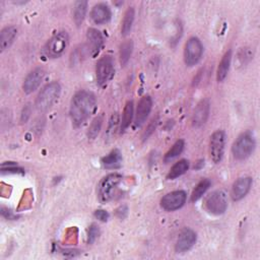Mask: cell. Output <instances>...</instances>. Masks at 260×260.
Wrapping results in <instances>:
<instances>
[{"mask_svg":"<svg viewBox=\"0 0 260 260\" xmlns=\"http://www.w3.org/2000/svg\"><path fill=\"white\" fill-rule=\"evenodd\" d=\"M96 109L95 95L88 90L81 89L74 93L69 107V116L74 127L84 124Z\"/></svg>","mask_w":260,"mask_h":260,"instance_id":"obj_1","label":"cell"},{"mask_svg":"<svg viewBox=\"0 0 260 260\" xmlns=\"http://www.w3.org/2000/svg\"><path fill=\"white\" fill-rule=\"evenodd\" d=\"M256 147V139L252 131L247 130L241 133L234 141L232 146V153L238 160L248 158Z\"/></svg>","mask_w":260,"mask_h":260,"instance_id":"obj_2","label":"cell"},{"mask_svg":"<svg viewBox=\"0 0 260 260\" xmlns=\"http://www.w3.org/2000/svg\"><path fill=\"white\" fill-rule=\"evenodd\" d=\"M61 93V86L58 81H52L46 84L39 92L35 106L38 111L46 112L50 110L57 102Z\"/></svg>","mask_w":260,"mask_h":260,"instance_id":"obj_3","label":"cell"},{"mask_svg":"<svg viewBox=\"0 0 260 260\" xmlns=\"http://www.w3.org/2000/svg\"><path fill=\"white\" fill-rule=\"evenodd\" d=\"M122 179L120 174L111 173L100 181L98 186V196L102 203H107L115 198Z\"/></svg>","mask_w":260,"mask_h":260,"instance_id":"obj_4","label":"cell"},{"mask_svg":"<svg viewBox=\"0 0 260 260\" xmlns=\"http://www.w3.org/2000/svg\"><path fill=\"white\" fill-rule=\"evenodd\" d=\"M69 43L67 31L61 30L52 36L44 46V54L50 59L59 58L65 52Z\"/></svg>","mask_w":260,"mask_h":260,"instance_id":"obj_5","label":"cell"},{"mask_svg":"<svg viewBox=\"0 0 260 260\" xmlns=\"http://www.w3.org/2000/svg\"><path fill=\"white\" fill-rule=\"evenodd\" d=\"M115 74V63L114 59L110 55H105L101 57L95 65V78L96 83L104 87L106 86L114 77Z\"/></svg>","mask_w":260,"mask_h":260,"instance_id":"obj_6","label":"cell"},{"mask_svg":"<svg viewBox=\"0 0 260 260\" xmlns=\"http://www.w3.org/2000/svg\"><path fill=\"white\" fill-rule=\"evenodd\" d=\"M205 209L214 215H220L228 208V195L223 190H215L211 192L205 199Z\"/></svg>","mask_w":260,"mask_h":260,"instance_id":"obj_7","label":"cell"},{"mask_svg":"<svg viewBox=\"0 0 260 260\" xmlns=\"http://www.w3.org/2000/svg\"><path fill=\"white\" fill-rule=\"evenodd\" d=\"M226 135L223 130L214 131L209 139V156L214 164H219L224 154Z\"/></svg>","mask_w":260,"mask_h":260,"instance_id":"obj_8","label":"cell"},{"mask_svg":"<svg viewBox=\"0 0 260 260\" xmlns=\"http://www.w3.org/2000/svg\"><path fill=\"white\" fill-rule=\"evenodd\" d=\"M203 45L196 37H191L184 47V61L187 66L196 65L202 58Z\"/></svg>","mask_w":260,"mask_h":260,"instance_id":"obj_9","label":"cell"},{"mask_svg":"<svg viewBox=\"0 0 260 260\" xmlns=\"http://www.w3.org/2000/svg\"><path fill=\"white\" fill-rule=\"evenodd\" d=\"M187 199V194L183 190H176L167 193L160 199V206L167 211H175L180 209Z\"/></svg>","mask_w":260,"mask_h":260,"instance_id":"obj_10","label":"cell"},{"mask_svg":"<svg viewBox=\"0 0 260 260\" xmlns=\"http://www.w3.org/2000/svg\"><path fill=\"white\" fill-rule=\"evenodd\" d=\"M104 46V37L102 32L93 27L87 29L86 32V46L85 49L87 50L88 54L91 57H95L99 55L100 51Z\"/></svg>","mask_w":260,"mask_h":260,"instance_id":"obj_11","label":"cell"},{"mask_svg":"<svg viewBox=\"0 0 260 260\" xmlns=\"http://www.w3.org/2000/svg\"><path fill=\"white\" fill-rule=\"evenodd\" d=\"M196 240H197V236L193 230L189 228L183 229L177 239V242L175 245V251L177 253H184L189 251L195 245Z\"/></svg>","mask_w":260,"mask_h":260,"instance_id":"obj_12","label":"cell"},{"mask_svg":"<svg viewBox=\"0 0 260 260\" xmlns=\"http://www.w3.org/2000/svg\"><path fill=\"white\" fill-rule=\"evenodd\" d=\"M45 75H46V71L41 67H37L34 70H31L23 80V84H22L23 91L28 94L34 92L36 89H38L41 83L43 82Z\"/></svg>","mask_w":260,"mask_h":260,"instance_id":"obj_13","label":"cell"},{"mask_svg":"<svg viewBox=\"0 0 260 260\" xmlns=\"http://www.w3.org/2000/svg\"><path fill=\"white\" fill-rule=\"evenodd\" d=\"M152 109V100L149 95L142 96L136 108L135 112V118H134V127H140L143 125V123L146 121L148 115L150 114V111Z\"/></svg>","mask_w":260,"mask_h":260,"instance_id":"obj_14","label":"cell"},{"mask_svg":"<svg viewBox=\"0 0 260 260\" xmlns=\"http://www.w3.org/2000/svg\"><path fill=\"white\" fill-rule=\"evenodd\" d=\"M209 112H210V105L208 100L206 99L201 100L193 111L192 119H191L192 125L196 128L204 125L208 119Z\"/></svg>","mask_w":260,"mask_h":260,"instance_id":"obj_15","label":"cell"},{"mask_svg":"<svg viewBox=\"0 0 260 260\" xmlns=\"http://www.w3.org/2000/svg\"><path fill=\"white\" fill-rule=\"evenodd\" d=\"M253 184L251 177H241L235 181L232 187L231 196L234 201H239L243 199L250 191Z\"/></svg>","mask_w":260,"mask_h":260,"instance_id":"obj_16","label":"cell"},{"mask_svg":"<svg viewBox=\"0 0 260 260\" xmlns=\"http://www.w3.org/2000/svg\"><path fill=\"white\" fill-rule=\"evenodd\" d=\"M112 17V12L108 4L98 3L95 4L90 11V18L95 24H104L110 21Z\"/></svg>","mask_w":260,"mask_h":260,"instance_id":"obj_17","label":"cell"},{"mask_svg":"<svg viewBox=\"0 0 260 260\" xmlns=\"http://www.w3.org/2000/svg\"><path fill=\"white\" fill-rule=\"evenodd\" d=\"M122 153L119 149L115 148L110 153L102 157L101 164L107 170H117L122 166Z\"/></svg>","mask_w":260,"mask_h":260,"instance_id":"obj_18","label":"cell"},{"mask_svg":"<svg viewBox=\"0 0 260 260\" xmlns=\"http://www.w3.org/2000/svg\"><path fill=\"white\" fill-rule=\"evenodd\" d=\"M17 35V28L13 25L5 26L0 32V50L4 52L7 50L13 43Z\"/></svg>","mask_w":260,"mask_h":260,"instance_id":"obj_19","label":"cell"},{"mask_svg":"<svg viewBox=\"0 0 260 260\" xmlns=\"http://www.w3.org/2000/svg\"><path fill=\"white\" fill-rule=\"evenodd\" d=\"M231 62H232V50H229L224 53V55L222 56L218 66H217L216 80L218 82L223 81L225 79V77L228 76V73H229L230 67H231Z\"/></svg>","mask_w":260,"mask_h":260,"instance_id":"obj_20","label":"cell"},{"mask_svg":"<svg viewBox=\"0 0 260 260\" xmlns=\"http://www.w3.org/2000/svg\"><path fill=\"white\" fill-rule=\"evenodd\" d=\"M134 115V108H133V102L128 101L124 107L122 119L120 121V132L123 133L131 124L132 119Z\"/></svg>","mask_w":260,"mask_h":260,"instance_id":"obj_21","label":"cell"},{"mask_svg":"<svg viewBox=\"0 0 260 260\" xmlns=\"http://www.w3.org/2000/svg\"><path fill=\"white\" fill-rule=\"evenodd\" d=\"M188 169H189V161L185 158L180 159L179 161L174 164L173 167L170 169L167 175V179L174 180L176 178H179L180 176L184 175L188 171Z\"/></svg>","mask_w":260,"mask_h":260,"instance_id":"obj_22","label":"cell"},{"mask_svg":"<svg viewBox=\"0 0 260 260\" xmlns=\"http://www.w3.org/2000/svg\"><path fill=\"white\" fill-rule=\"evenodd\" d=\"M134 17H135V10L133 7H128L127 10L124 13V17L122 20L121 24V35L123 37H126L130 34L133 22H134Z\"/></svg>","mask_w":260,"mask_h":260,"instance_id":"obj_23","label":"cell"},{"mask_svg":"<svg viewBox=\"0 0 260 260\" xmlns=\"http://www.w3.org/2000/svg\"><path fill=\"white\" fill-rule=\"evenodd\" d=\"M87 10V2L86 1H77L74 4L73 8V20L77 26H79L85 17Z\"/></svg>","mask_w":260,"mask_h":260,"instance_id":"obj_24","label":"cell"},{"mask_svg":"<svg viewBox=\"0 0 260 260\" xmlns=\"http://www.w3.org/2000/svg\"><path fill=\"white\" fill-rule=\"evenodd\" d=\"M210 185H211V182L207 178H204L201 181H199L191 193V201L195 202L199 200L205 194V192L209 189Z\"/></svg>","mask_w":260,"mask_h":260,"instance_id":"obj_25","label":"cell"},{"mask_svg":"<svg viewBox=\"0 0 260 260\" xmlns=\"http://www.w3.org/2000/svg\"><path fill=\"white\" fill-rule=\"evenodd\" d=\"M133 51V42L131 40L124 41L120 45V50H119V57H120V63L121 65H126L127 62L129 61L131 54Z\"/></svg>","mask_w":260,"mask_h":260,"instance_id":"obj_26","label":"cell"},{"mask_svg":"<svg viewBox=\"0 0 260 260\" xmlns=\"http://www.w3.org/2000/svg\"><path fill=\"white\" fill-rule=\"evenodd\" d=\"M184 146H185V142L183 139H179L177 140L173 146L170 148V150L165 154V157H164V160L165 162H168V161H171L172 159L176 158L177 156H179L183 149H184Z\"/></svg>","mask_w":260,"mask_h":260,"instance_id":"obj_27","label":"cell"},{"mask_svg":"<svg viewBox=\"0 0 260 260\" xmlns=\"http://www.w3.org/2000/svg\"><path fill=\"white\" fill-rule=\"evenodd\" d=\"M103 122H104V118H103V115H99L96 116L92 122L90 123V126L87 130V137L89 139H94L96 138V136L99 135L100 131L102 130V126H103Z\"/></svg>","mask_w":260,"mask_h":260,"instance_id":"obj_28","label":"cell"},{"mask_svg":"<svg viewBox=\"0 0 260 260\" xmlns=\"http://www.w3.org/2000/svg\"><path fill=\"white\" fill-rule=\"evenodd\" d=\"M238 58L241 64L245 65L253 58V52L250 50V48H242V50L239 52Z\"/></svg>","mask_w":260,"mask_h":260,"instance_id":"obj_29","label":"cell"},{"mask_svg":"<svg viewBox=\"0 0 260 260\" xmlns=\"http://www.w3.org/2000/svg\"><path fill=\"white\" fill-rule=\"evenodd\" d=\"M100 235V229L95 223H92L89 225L88 232H87V244H92L98 239Z\"/></svg>","mask_w":260,"mask_h":260,"instance_id":"obj_30","label":"cell"},{"mask_svg":"<svg viewBox=\"0 0 260 260\" xmlns=\"http://www.w3.org/2000/svg\"><path fill=\"white\" fill-rule=\"evenodd\" d=\"M156 125H157V117L153 118L151 120V122L147 125V127H146V129H145V131L143 132V135H142L143 140H146L154 132V130L156 128Z\"/></svg>","mask_w":260,"mask_h":260,"instance_id":"obj_31","label":"cell"},{"mask_svg":"<svg viewBox=\"0 0 260 260\" xmlns=\"http://www.w3.org/2000/svg\"><path fill=\"white\" fill-rule=\"evenodd\" d=\"M94 216L101 221H107L109 219V213L104 209H98L94 211Z\"/></svg>","mask_w":260,"mask_h":260,"instance_id":"obj_32","label":"cell"},{"mask_svg":"<svg viewBox=\"0 0 260 260\" xmlns=\"http://www.w3.org/2000/svg\"><path fill=\"white\" fill-rule=\"evenodd\" d=\"M29 116H30V106H29V105H26V106L23 108L22 112H21V117H20L21 123H25V122L28 120Z\"/></svg>","mask_w":260,"mask_h":260,"instance_id":"obj_33","label":"cell"}]
</instances>
